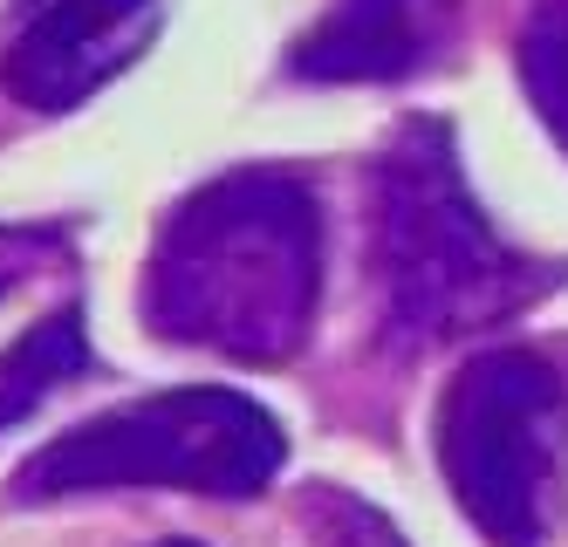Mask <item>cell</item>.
<instances>
[{"label":"cell","mask_w":568,"mask_h":547,"mask_svg":"<svg viewBox=\"0 0 568 547\" xmlns=\"http://www.w3.org/2000/svg\"><path fill=\"white\" fill-rule=\"evenodd\" d=\"M322 302V205L288 164H233L158 220L138 308L158 343L274 369Z\"/></svg>","instance_id":"cell-1"},{"label":"cell","mask_w":568,"mask_h":547,"mask_svg":"<svg viewBox=\"0 0 568 547\" xmlns=\"http://www.w3.org/2000/svg\"><path fill=\"white\" fill-rule=\"evenodd\" d=\"M371 281L390 350H432L535 308L561 267L494 233L438 117H404L371 158Z\"/></svg>","instance_id":"cell-2"},{"label":"cell","mask_w":568,"mask_h":547,"mask_svg":"<svg viewBox=\"0 0 568 547\" xmlns=\"http://www.w3.org/2000/svg\"><path fill=\"white\" fill-rule=\"evenodd\" d=\"M281 458H288V432L267 404H254L247 391L192 384L110 404L42 452H28L8 479V507H55V499L131 486L254 499L281 473Z\"/></svg>","instance_id":"cell-3"},{"label":"cell","mask_w":568,"mask_h":547,"mask_svg":"<svg viewBox=\"0 0 568 547\" xmlns=\"http://www.w3.org/2000/svg\"><path fill=\"white\" fill-rule=\"evenodd\" d=\"M438 473L486 547H548L568 514V391L535 350H479L445 384Z\"/></svg>","instance_id":"cell-4"},{"label":"cell","mask_w":568,"mask_h":547,"mask_svg":"<svg viewBox=\"0 0 568 547\" xmlns=\"http://www.w3.org/2000/svg\"><path fill=\"white\" fill-rule=\"evenodd\" d=\"M158 28H165V0H21L0 82L42 117L83 110L151 49Z\"/></svg>","instance_id":"cell-5"},{"label":"cell","mask_w":568,"mask_h":547,"mask_svg":"<svg viewBox=\"0 0 568 547\" xmlns=\"http://www.w3.org/2000/svg\"><path fill=\"white\" fill-rule=\"evenodd\" d=\"M459 0H336L288 55L302 82H404L445 55Z\"/></svg>","instance_id":"cell-6"},{"label":"cell","mask_w":568,"mask_h":547,"mask_svg":"<svg viewBox=\"0 0 568 547\" xmlns=\"http://www.w3.org/2000/svg\"><path fill=\"white\" fill-rule=\"evenodd\" d=\"M83 369H90L83 302H62L55 315H42L8 356H0V432H14L28 411H42L69 376H83Z\"/></svg>","instance_id":"cell-7"},{"label":"cell","mask_w":568,"mask_h":547,"mask_svg":"<svg viewBox=\"0 0 568 547\" xmlns=\"http://www.w3.org/2000/svg\"><path fill=\"white\" fill-rule=\"evenodd\" d=\"M520 82L555 144L568 151V0H535V14L520 28Z\"/></svg>","instance_id":"cell-8"},{"label":"cell","mask_w":568,"mask_h":547,"mask_svg":"<svg viewBox=\"0 0 568 547\" xmlns=\"http://www.w3.org/2000/svg\"><path fill=\"white\" fill-rule=\"evenodd\" d=\"M69 267V233L49 220H0V302L14 287H28L34 274Z\"/></svg>","instance_id":"cell-9"},{"label":"cell","mask_w":568,"mask_h":547,"mask_svg":"<svg viewBox=\"0 0 568 547\" xmlns=\"http://www.w3.org/2000/svg\"><path fill=\"white\" fill-rule=\"evenodd\" d=\"M308 520H315L322 547H404V534L377 507H363L356 493H343V486H315Z\"/></svg>","instance_id":"cell-10"},{"label":"cell","mask_w":568,"mask_h":547,"mask_svg":"<svg viewBox=\"0 0 568 547\" xmlns=\"http://www.w3.org/2000/svg\"><path fill=\"white\" fill-rule=\"evenodd\" d=\"M158 547H199V540H158Z\"/></svg>","instance_id":"cell-11"}]
</instances>
